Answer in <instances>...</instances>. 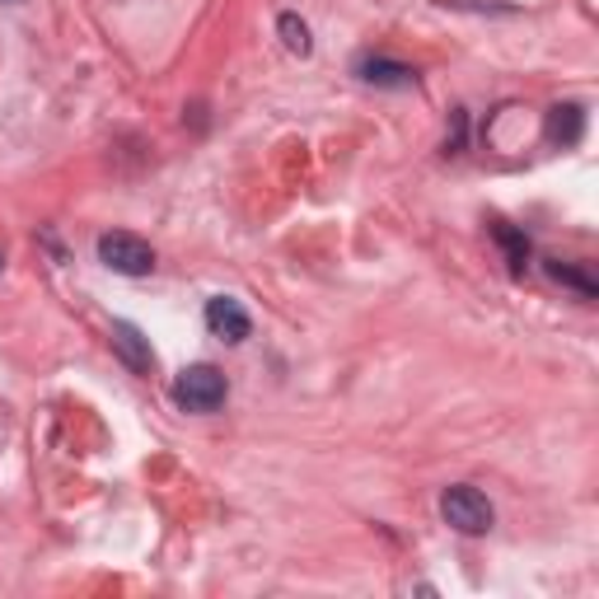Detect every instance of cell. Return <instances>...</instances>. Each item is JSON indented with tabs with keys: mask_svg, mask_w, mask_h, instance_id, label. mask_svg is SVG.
<instances>
[{
	"mask_svg": "<svg viewBox=\"0 0 599 599\" xmlns=\"http://www.w3.org/2000/svg\"><path fill=\"white\" fill-rule=\"evenodd\" d=\"M440 515H445V525L460 529V534H487V529H492V519H497L492 501H487L478 487H468V482L445 487V492H440Z\"/></svg>",
	"mask_w": 599,
	"mask_h": 599,
	"instance_id": "cell-1",
	"label": "cell"
},
{
	"mask_svg": "<svg viewBox=\"0 0 599 599\" xmlns=\"http://www.w3.org/2000/svg\"><path fill=\"white\" fill-rule=\"evenodd\" d=\"M225 375H220L216 366H187L179 370V380H173V399H179V407H187V413H216L220 403H225Z\"/></svg>",
	"mask_w": 599,
	"mask_h": 599,
	"instance_id": "cell-2",
	"label": "cell"
},
{
	"mask_svg": "<svg viewBox=\"0 0 599 599\" xmlns=\"http://www.w3.org/2000/svg\"><path fill=\"white\" fill-rule=\"evenodd\" d=\"M99 262L122 277H146V272H155V248L140 240V234L113 230V234H99Z\"/></svg>",
	"mask_w": 599,
	"mask_h": 599,
	"instance_id": "cell-3",
	"label": "cell"
},
{
	"mask_svg": "<svg viewBox=\"0 0 599 599\" xmlns=\"http://www.w3.org/2000/svg\"><path fill=\"white\" fill-rule=\"evenodd\" d=\"M207 328L220 342H244L248 333H254V319H248V309L240 305V300L216 295V300H207Z\"/></svg>",
	"mask_w": 599,
	"mask_h": 599,
	"instance_id": "cell-4",
	"label": "cell"
},
{
	"mask_svg": "<svg viewBox=\"0 0 599 599\" xmlns=\"http://www.w3.org/2000/svg\"><path fill=\"white\" fill-rule=\"evenodd\" d=\"M113 352L127 360V366L136 370V375H150L155 370V352H150V338L140 333L136 323H127V319H118L113 323Z\"/></svg>",
	"mask_w": 599,
	"mask_h": 599,
	"instance_id": "cell-5",
	"label": "cell"
},
{
	"mask_svg": "<svg viewBox=\"0 0 599 599\" xmlns=\"http://www.w3.org/2000/svg\"><path fill=\"white\" fill-rule=\"evenodd\" d=\"M356 75L366 85H380V89H407V85H417V71L413 66H403V61H389V57H366L356 66Z\"/></svg>",
	"mask_w": 599,
	"mask_h": 599,
	"instance_id": "cell-6",
	"label": "cell"
},
{
	"mask_svg": "<svg viewBox=\"0 0 599 599\" xmlns=\"http://www.w3.org/2000/svg\"><path fill=\"white\" fill-rule=\"evenodd\" d=\"M580 132H586V113H580L576 103L548 108V140H553V146H576Z\"/></svg>",
	"mask_w": 599,
	"mask_h": 599,
	"instance_id": "cell-7",
	"label": "cell"
},
{
	"mask_svg": "<svg viewBox=\"0 0 599 599\" xmlns=\"http://www.w3.org/2000/svg\"><path fill=\"white\" fill-rule=\"evenodd\" d=\"M277 34H281V42H286V52H295V57H309L314 38H309V24L300 20V14H281V20H277Z\"/></svg>",
	"mask_w": 599,
	"mask_h": 599,
	"instance_id": "cell-8",
	"label": "cell"
},
{
	"mask_svg": "<svg viewBox=\"0 0 599 599\" xmlns=\"http://www.w3.org/2000/svg\"><path fill=\"white\" fill-rule=\"evenodd\" d=\"M548 277L562 281V286H576L580 295H595V291H599V286H595V277H586V272H580V267L562 262V258H548Z\"/></svg>",
	"mask_w": 599,
	"mask_h": 599,
	"instance_id": "cell-9",
	"label": "cell"
},
{
	"mask_svg": "<svg viewBox=\"0 0 599 599\" xmlns=\"http://www.w3.org/2000/svg\"><path fill=\"white\" fill-rule=\"evenodd\" d=\"M497 244L506 248V258H511L515 272H525V262H529V240H525V234L511 230V225H497Z\"/></svg>",
	"mask_w": 599,
	"mask_h": 599,
	"instance_id": "cell-10",
	"label": "cell"
},
{
	"mask_svg": "<svg viewBox=\"0 0 599 599\" xmlns=\"http://www.w3.org/2000/svg\"><path fill=\"white\" fill-rule=\"evenodd\" d=\"M10 5H14V0H10Z\"/></svg>",
	"mask_w": 599,
	"mask_h": 599,
	"instance_id": "cell-11",
	"label": "cell"
}]
</instances>
